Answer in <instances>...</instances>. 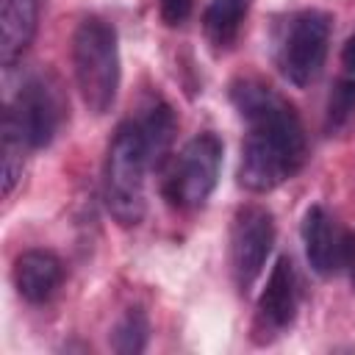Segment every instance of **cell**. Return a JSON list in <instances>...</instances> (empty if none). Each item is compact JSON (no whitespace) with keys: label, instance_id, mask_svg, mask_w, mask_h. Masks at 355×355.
Returning <instances> with one entry per match:
<instances>
[{"label":"cell","instance_id":"14","mask_svg":"<svg viewBox=\"0 0 355 355\" xmlns=\"http://www.w3.org/2000/svg\"><path fill=\"white\" fill-rule=\"evenodd\" d=\"M3 133V144H0V155H3V197H11L14 186L22 180V166H25V153L28 147L8 130Z\"/></svg>","mask_w":355,"mask_h":355},{"label":"cell","instance_id":"4","mask_svg":"<svg viewBox=\"0 0 355 355\" xmlns=\"http://www.w3.org/2000/svg\"><path fill=\"white\" fill-rule=\"evenodd\" d=\"M72 72L78 92L92 114L111 111L119 92V39L103 17H86L72 33Z\"/></svg>","mask_w":355,"mask_h":355},{"label":"cell","instance_id":"6","mask_svg":"<svg viewBox=\"0 0 355 355\" xmlns=\"http://www.w3.org/2000/svg\"><path fill=\"white\" fill-rule=\"evenodd\" d=\"M222 166V141L216 133H197L183 144L164 172V197L178 211H194L208 202Z\"/></svg>","mask_w":355,"mask_h":355},{"label":"cell","instance_id":"5","mask_svg":"<svg viewBox=\"0 0 355 355\" xmlns=\"http://www.w3.org/2000/svg\"><path fill=\"white\" fill-rule=\"evenodd\" d=\"M67 119V100L50 75L28 78L3 111V128L14 133L28 153L47 147Z\"/></svg>","mask_w":355,"mask_h":355},{"label":"cell","instance_id":"9","mask_svg":"<svg viewBox=\"0 0 355 355\" xmlns=\"http://www.w3.org/2000/svg\"><path fill=\"white\" fill-rule=\"evenodd\" d=\"M300 308V286L291 258L280 255L266 277V286L258 297L255 308V341L266 344L277 338L283 330H288L297 319Z\"/></svg>","mask_w":355,"mask_h":355},{"label":"cell","instance_id":"15","mask_svg":"<svg viewBox=\"0 0 355 355\" xmlns=\"http://www.w3.org/2000/svg\"><path fill=\"white\" fill-rule=\"evenodd\" d=\"M191 6H194V0H158L161 19H164L166 25H180V22H186V17L191 14Z\"/></svg>","mask_w":355,"mask_h":355},{"label":"cell","instance_id":"3","mask_svg":"<svg viewBox=\"0 0 355 355\" xmlns=\"http://www.w3.org/2000/svg\"><path fill=\"white\" fill-rule=\"evenodd\" d=\"M333 17L319 8H300L277 17L269 31V50L277 72L291 86H311L330 50Z\"/></svg>","mask_w":355,"mask_h":355},{"label":"cell","instance_id":"8","mask_svg":"<svg viewBox=\"0 0 355 355\" xmlns=\"http://www.w3.org/2000/svg\"><path fill=\"white\" fill-rule=\"evenodd\" d=\"M275 247V216L255 202L241 205L230 222V275L239 291H247L266 266Z\"/></svg>","mask_w":355,"mask_h":355},{"label":"cell","instance_id":"11","mask_svg":"<svg viewBox=\"0 0 355 355\" xmlns=\"http://www.w3.org/2000/svg\"><path fill=\"white\" fill-rule=\"evenodd\" d=\"M44 0H3L0 3V64L11 69L33 44Z\"/></svg>","mask_w":355,"mask_h":355},{"label":"cell","instance_id":"7","mask_svg":"<svg viewBox=\"0 0 355 355\" xmlns=\"http://www.w3.org/2000/svg\"><path fill=\"white\" fill-rule=\"evenodd\" d=\"M302 244L319 277H347L355 283V233L324 205H311L302 216Z\"/></svg>","mask_w":355,"mask_h":355},{"label":"cell","instance_id":"10","mask_svg":"<svg viewBox=\"0 0 355 355\" xmlns=\"http://www.w3.org/2000/svg\"><path fill=\"white\" fill-rule=\"evenodd\" d=\"M64 283V261L50 250H25L14 261V286L25 302L42 305Z\"/></svg>","mask_w":355,"mask_h":355},{"label":"cell","instance_id":"1","mask_svg":"<svg viewBox=\"0 0 355 355\" xmlns=\"http://www.w3.org/2000/svg\"><path fill=\"white\" fill-rule=\"evenodd\" d=\"M230 103L247 125L241 139L239 183L266 194L291 180L308 161V136L294 105L261 78H236Z\"/></svg>","mask_w":355,"mask_h":355},{"label":"cell","instance_id":"13","mask_svg":"<svg viewBox=\"0 0 355 355\" xmlns=\"http://www.w3.org/2000/svg\"><path fill=\"white\" fill-rule=\"evenodd\" d=\"M150 338V322L141 308H128L125 316L111 330V347L122 355H136L147 347Z\"/></svg>","mask_w":355,"mask_h":355},{"label":"cell","instance_id":"2","mask_svg":"<svg viewBox=\"0 0 355 355\" xmlns=\"http://www.w3.org/2000/svg\"><path fill=\"white\" fill-rule=\"evenodd\" d=\"M155 166L150 141L139 119L122 122L105 150L103 164V202L116 225L136 227L147 211V172Z\"/></svg>","mask_w":355,"mask_h":355},{"label":"cell","instance_id":"12","mask_svg":"<svg viewBox=\"0 0 355 355\" xmlns=\"http://www.w3.org/2000/svg\"><path fill=\"white\" fill-rule=\"evenodd\" d=\"M252 0H211L202 11V33L214 53H225L236 44Z\"/></svg>","mask_w":355,"mask_h":355},{"label":"cell","instance_id":"16","mask_svg":"<svg viewBox=\"0 0 355 355\" xmlns=\"http://www.w3.org/2000/svg\"><path fill=\"white\" fill-rule=\"evenodd\" d=\"M338 75L355 80V36H349L347 44H344V50H341V72Z\"/></svg>","mask_w":355,"mask_h":355}]
</instances>
